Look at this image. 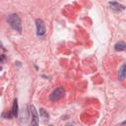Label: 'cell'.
<instances>
[{
	"label": "cell",
	"instance_id": "cell-11",
	"mask_svg": "<svg viewBox=\"0 0 126 126\" xmlns=\"http://www.w3.org/2000/svg\"><path fill=\"white\" fill-rule=\"evenodd\" d=\"M0 71H1V67H0Z\"/></svg>",
	"mask_w": 126,
	"mask_h": 126
},
{
	"label": "cell",
	"instance_id": "cell-2",
	"mask_svg": "<svg viewBox=\"0 0 126 126\" xmlns=\"http://www.w3.org/2000/svg\"><path fill=\"white\" fill-rule=\"evenodd\" d=\"M65 94V90L63 87H58L57 89H55L50 94H49V99L51 101H57L59 99H61Z\"/></svg>",
	"mask_w": 126,
	"mask_h": 126
},
{
	"label": "cell",
	"instance_id": "cell-5",
	"mask_svg": "<svg viewBox=\"0 0 126 126\" xmlns=\"http://www.w3.org/2000/svg\"><path fill=\"white\" fill-rule=\"evenodd\" d=\"M108 5H109V7H110L111 10L116 11V12H118V11H123V10L125 9V6H124V5H122V4L118 3V2H114V1L109 2Z\"/></svg>",
	"mask_w": 126,
	"mask_h": 126
},
{
	"label": "cell",
	"instance_id": "cell-9",
	"mask_svg": "<svg viewBox=\"0 0 126 126\" xmlns=\"http://www.w3.org/2000/svg\"><path fill=\"white\" fill-rule=\"evenodd\" d=\"M39 115H40V117H41L43 120H48L49 115H48V113L45 111V109L40 108V109H39Z\"/></svg>",
	"mask_w": 126,
	"mask_h": 126
},
{
	"label": "cell",
	"instance_id": "cell-3",
	"mask_svg": "<svg viewBox=\"0 0 126 126\" xmlns=\"http://www.w3.org/2000/svg\"><path fill=\"white\" fill-rule=\"evenodd\" d=\"M35 27H36L37 36H39V37L43 36L46 32V29H45V25H44V23L41 19H36L35 20Z\"/></svg>",
	"mask_w": 126,
	"mask_h": 126
},
{
	"label": "cell",
	"instance_id": "cell-10",
	"mask_svg": "<svg viewBox=\"0 0 126 126\" xmlns=\"http://www.w3.org/2000/svg\"><path fill=\"white\" fill-rule=\"evenodd\" d=\"M4 60H5V56L4 55H1L0 56V62H3Z\"/></svg>",
	"mask_w": 126,
	"mask_h": 126
},
{
	"label": "cell",
	"instance_id": "cell-4",
	"mask_svg": "<svg viewBox=\"0 0 126 126\" xmlns=\"http://www.w3.org/2000/svg\"><path fill=\"white\" fill-rule=\"evenodd\" d=\"M29 109H30V113H31V116H32V125H37L38 124V114H37V111L35 110L34 106L32 105V104L29 106Z\"/></svg>",
	"mask_w": 126,
	"mask_h": 126
},
{
	"label": "cell",
	"instance_id": "cell-7",
	"mask_svg": "<svg viewBox=\"0 0 126 126\" xmlns=\"http://www.w3.org/2000/svg\"><path fill=\"white\" fill-rule=\"evenodd\" d=\"M114 48L116 51H124L126 49V44L123 41H119L114 45Z\"/></svg>",
	"mask_w": 126,
	"mask_h": 126
},
{
	"label": "cell",
	"instance_id": "cell-8",
	"mask_svg": "<svg viewBox=\"0 0 126 126\" xmlns=\"http://www.w3.org/2000/svg\"><path fill=\"white\" fill-rule=\"evenodd\" d=\"M125 69H126V66H125V64H123V65L120 67L119 71H118V78H119L120 80H124V78H125V76H126V71H125Z\"/></svg>",
	"mask_w": 126,
	"mask_h": 126
},
{
	"label": "cell",
	"instance_id": "cell-1",
	"mask_svg": "<svg viewBox=\"0 0 126 126\" xmlns=\"http://www.w3.org/2000/svg\"><path fill=\"white\" fill-rule=\"evenodd\" d=\"M7 22L14 31H16L18 32H22V22H21L20 17L17 14L9 15L7 18Z\"/></svg>",
	"mask_w": 126,
	"mask_h": 126
},
{
	"label": "cell",
	"instance_id": "cell-6",
	"mask_svg": "<svg viewBox=\"0 0 126 126\" xmlns=\"http://www.w3.org/2000/svg\"><path fill=\"white\" fill-rule=\"evenodd\" d=\"M14 118H17L18 116V112H19V106H18V100L17 99H14V102H13V106H12V110H11Z\"/></svg>",
	"mask_w": 126,
	"mask_h": 126
}]
</instances>
